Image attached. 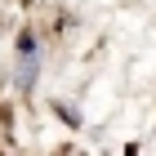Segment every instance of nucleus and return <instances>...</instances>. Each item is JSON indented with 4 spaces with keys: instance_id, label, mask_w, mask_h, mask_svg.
I'll use <instances>...</instances> for the list:
<instances>
[{
    "instance_id": "nucleus-1",
    "label": "nucleus",
    "mask_w": 156,
    "mask_h": 156,
    "mask_svg": "<svg viewBox=\"0 0 156 156\" xmlns=\"http://www.w3.org/2000/svg\"><path fill=\"white\" fill-rule=\"evenodd\" d=\"M36 62H40V49H36V36H18V85L31 89L36 85Z\"/></svg>"
}]
</instances>
